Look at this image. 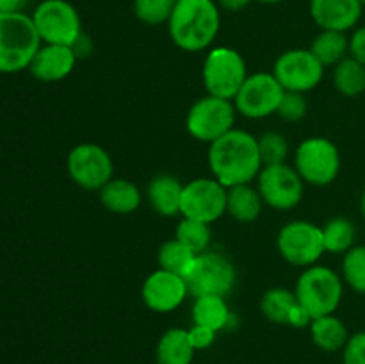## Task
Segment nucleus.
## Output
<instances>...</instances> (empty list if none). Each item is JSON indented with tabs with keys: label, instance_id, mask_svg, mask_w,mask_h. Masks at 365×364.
Segmentation results:
<instances>
[{
	"label": "nucleus",
	"instance_id": "4",
	"mask_svg": "<svg viewBox=\"0 0 365 364\" xmlns=\"http://www.w3.org/2000/svg\"><path fill=\"white\" fill-rule=\"evenodd\" d=\"M294 293L299 305L314 320L335 314L344 295V280L331 268L314 264L302 271Z\"/></svg>",
	"mask_w": 365,
	"mask_h": 364
},
{
	"label": "nucleus",
	"instance_id": "30",
	"mask_svg": "<svg viewBox=\"0 0 365 364\" xmlns=\"http://www.w3.org/2000/svg\"><path fill=\"white\" fill-rule=\"evenodd\" d=\"M175 239H178L182 245H185L191 252L198 256V253L209 250L212 231H210L209 223L191 220V218H182L177 225V231H175Z\"/></svg>",
	"mask_w": 365,
	"mask_h": 364
},
{
	"label": "nucleus",
	"instance_id": "37",
	"mask_svg": "<svg viewBox=\"0 0 365 364\" xmlns=\"http://www.w3.org/2000/svg\"><path fill=\"white\" fill-rule=\"evenodd\" d=\"M349 56L355 57L365 66V25L356 29L349 38Z\"/></svg>",
	"mask_w": 365,
	"mask_h": 364
},
{
	"label": "nucleus",
	"instance_id": "11",
	"mask_svg": "<svg viewBox=\"0 0 365 364\" xmlns=\"http://www.w3.org/2000/svg\"><path fill=\"white\" fill-rule=\"evenodd\" d=\"M71 181L88 191H100L114 178V163L110 153L95 143H81L70 150L66 159Z\"/></svg>",
	"mask_w": 365,
	"mask_h": 364
},
{
	"label": "nucleus",
	"instance_id": "23",
	"mask_svg": "<svg viewBox=\"0 0 365 364\" xmlns=\"http://www.w3.org/2000/svg\"><path fill=\"white\" fill-rule=\"evenodd\" d=\"M310 338L312 343L319 350L328 353L339 352L346 346L349 339L348 327L344 325V321L341 318H337L335 314H328V316L314 318L310 321Z\"/></svg>",
	"mask_w": 365,
	"mask_h": 364
},
{
	"label": "nucleus",
	"instance_id": "9",
	"mask_svg": "<svg viewBox=\"0 0 365 364\" xmlns=\"http://www.w3.org/2000/svg\"><path fill=\"white\" fill-rule=\"evenodd\" d=\"M189 295L227 296L234 289L237 271L227 256L214 250L198 253L191 270L185 275Z\"/></svg>",
	"mask_w": 365,
	"mask_h": 364
},
{
	"label": "nucleus",
	"instance_id": "29",
	"mask_svg": "<svg viewBox=\"0 0 365 364\" xmlns=\"http://www.w3.org/2000/svg\"><path fill=\"white\" fill-rule=\"evenodd\" d=\"M196 259V253L191 252L185 245H182L178 239H168L160 245L159 253H157V263L160 270L171 271L180 277H185L191 270L192 263Z\"/></svg>",
	"mask_w": 365,
	"mask_h": 364
},
{
	"label": "nucleus",
	"instance_id": "13",
	"mask_svg": "<svg viewBox=\"0 0 365 364\" xmlns=\"http://www.w3.org/2000/svg\"><path fill=\"white\" fill-rule=\"evenodd\" d=\"M284 93L285 89L273 74L259 71V74L248 75L232 102L241 116L250 118V120H262L271 114H277Z\"/></svg>",
	"mask_w": 365,
	"mask_h": 364
},
{
	"label": "nucleus",
	"instance_id": "3",
	"mask_svg": "<svg viewBox=\"0 0 365 364\" xmlns=\"http://www.w3.org/2000/svg\"><path fill=\"white\" fill-rule=\"evenodd\" d=\"M39 46L41 39L31 14L0 13V74L29 70Z\"/></svg>",
	"mask_w": 365,
	"mask_h": 364
},
{
	"label": "nucleus",
	"instance_id": "6",
	"mask_svg": "<svg viewBox=\"0 0 365 364\" xmlns=\"http://www.w3.org/2000/svg\"><path fill=\"white\" fill-rule=\"evenodd\" d=\"M41 43L73 46L82 31V20L75 6L68 0H41L31 14Z\"/></svg>",
	"mask_w": 365,
	"mask_h": 364
},
{
	"label": "nucleus",
	"instance_id": "15",
	"mask_svg": "<svg viewBox=\"0 0 365 364\" xmlns=\"http://www.w3.org/2000/svg\"><path fill=\"white\" fill-rule=\"evenodd\" d=\"M303 178L294 166L273 164L264 166L257 177V189L264 203L277 211H289L302 202Z\"/></svg>",
	"mask_w": 365,
	"mask_h": 364
},
{
	"label": "nucleus",
	"instance_id": "20",
	"mask_svg": "<svg viewBox=\"0 0 365 364\" xmlns=\"http://www.w3.org/2000/svg\"><path fill=\"white\" fill-rule=\"evenodd\" d=\"M182 191H184V184L177 177L157 175L150 181L146 196H148L150 206L157 214L171 218L180 214Z\"/></svg>",
	"mask_w": 365,
	"mask_h": 364
},
{
	"label": "nucleus",
	"instance_id": "40",
	"mask_svg": "<svg viewBox=\"0 0 365 364\" xmlns=\"http://www.w3.org/2000/svg\"><path fill=\"white\" fill-rule=\"evenodd\" d=\"M360 211H362V214H364V218H365V191H364V195H362V200H360Z\"/></svg>",
	"mask_w": 365,
	"mask_h": 364
},
{
	"label": "nucleus",
	"instance_id": "34",
	"mask_svg": "<svg viewBox=\"0 0 365 364\" xmlns=\"http://www.w3.org/2000/svg\"><path fill=\"white\" fill-rule=\"evenodd\" d=\"M307 111H309V102H307L305 93L285 91L277 109V114L284 121H299L305 118Z\"/></svg>",
	"mask_w": 365,
	"mask_h": 364
},
{
	"label": "nucleus",
	"instance_id": "16",
	"mask_svg": "<svg viewBox=\"0 0 365 364\" xmlns=\"http://www.w3.org/2000/svg\"><path fill=\"white\" fill-rule=\"evenodd\" d=\"M187 295L189 289L185 278L160 268L146 277L141 288V298L145 305L159 314L178 309Z\"/></svg>",
	"mask_w": 365,
	"mask_h": 364
},
{
	"label": "nucleus",
	"instance_id": "26",
	"mask_svg": "<svg viewBox=\"0 0 365 364\" xmlns=\"http://www.w3.org/2000/svg\"><path fill=\"white\" fill-rule=\"evenodd\" d=\"M310 52L324 68L335 66L349 56V38L341 31H321L314 38Z\"/></svg>",
	"mask_w": 365,
	"mask_h": 364
},
{
	"label": "nucleus",
	"instance_id": "25",
	"mask_svg": "<svg viewBox=\"0 0 365 364\" xmlns=\"http://www.w3.org/2000/svg\"><path fill=\"white\" fill-rule=\"evenodd\" d=\"M228 321H230V309H228L225 296H196L195 303H192V323L220 332L227 327Z\"/></svg>",
	"mask_w": 365,
	"mask_h": 364
},
{
	"label": "nucleus",
	"instance_id": "39",
	"mask_svg": "<svg viewBox=\"0 0 365 364\" xmlns=\"http://www.w3.org/2000/svg\"><path fill=\"white\" fill-rule=\"evenodd\" d=\"M253 0H216V4L220 6V9L230 11V13H235V11H242L252 4Z\"/></svg>",
	"mask_w": 365,
	"mask_h": 364
},
{
	"label": "nucleus",
	"instance_id": "36",
	"mask_svg": "<svg viewBox=\"0 0 365 364\" xmlns=\"http://www.w3.org/2000/svg\"><path fill=\"white\" fill-rule=\"evenodd\" d=\"M187 334L191 345L195 346L196 352H200V350H207L214 345L217 332L209 327H202V325H192L187 330Z\"/></svg>",
	"mask_w": 365,
	"mask_h": 364
},
{
	"label": "nucleus",
	"instance_id": "8",
	"mask_svg": "<svg viewBox=\"0 0 365 364\" xmlns=\"http://www.w3.org/2000/svg\"><path fill=\"white\" fill-rule=\"evenodd\" d=\"M235 109L232 100L207 95L196 100L185 116V128L202 143H214L230 132L235 123Z\"/></svg>",
	"mask_w": 365,
	"mask_h": 364
},
{
	"label": "nucleus",
	"instance_id": "2",
	"mask_svg": "<svg viewBox=\"0 0 365 364\" xmlns=\"http://www.w3.org/2000/svg\"><path fill=\"white\" fill-rule=\"evenodd\" d=\"M220 27L221 9L214 0H177L168 20L171 41L185 52L209 49Z\"/></svg>",
	"mask_w": 365,
	"mask_h": 364
},
{
	"label": "nucleus",
	"instance_id": "7",
	"mask_svg": "<svg viewBox=\"0 0 365 364\" xmlns=\"http://www.w3.org/2000/svg\"><path fill=\"white\" fill-rule=\"evenodd\" d=\"M294 168L303 182L324 188L330 186L341 171V153L330 139L321 136L307 138L296 148Z\"/></svg>",
	"mask_w": 365,
	"mask_h": 364
},
{
	"label": "nucleus",
	"instance_id": "32",
	"mask_svg": "<svg viewBox=\"0 0 365 364\" xmlns=\"http://www.w3.org/2000/svg\"><path fill=\"white\" fill-rule=\"evenodd\" d=\"M259 139V152L262 159V166L284 164L289 153V143L282 132L269 131L264 132Z\"/></svg>",
	"mask_w": 365,
	"mask_h": 364
},
{
	"label": "nucleus",
	"instance_id": "31",
	"mask_svg": "<svg viewBox=\"0 0 365 364\" xmlns=\"http://www.w3.org/2000/svg\"><path fill=\"white\" fill-rule=\"evenodd\" d=\"M342 280L365 295V245L353 246L344 253L342 259Z\"/></svg>",
	"mask_w": 365,
	"mask_h": 364
},
{
	"label": "nucleus",
	"instance_id": "42",
	"mask_svg": "<svg viewBox=\"0 0 365 364\" xmlns=\"http://www.w3.org/2000/svg\"><path fill=\"white\" fill-rule=\"evenodd\" d=\"M360 2H362V6L365 7V0H360Z\"/></svg>",
	"mask_w": 365,
	"mask_h": 364
},
{
	"label": "nucleus",
	"instance_id": "14",
	"mask_svg": "<svg viewBox=\"0 0 365 364\" xmlns=\"http://www.w3.org/2000/svg\"><path fill=\"white\" fill-rule=\"evenodd\" d=\"M271 74L285 91L309 93L323 81L324 66L310 49H292L278 56Z\"/></svg>",
	"mask_w": 365,
	"mask_h": 364
},
{
	"label": "nucleus",
	"instance_id": "33",
	"mask_svg": "<svg viewBox=\"0 0 365 364\" xmlns=\"http://www.w3.org/2000/svg\"><path fill=\"white\" fill-rule=\"evenodd\" d=\"M177 0H134V14L146 25L168 24Z\"/></svg>",
	"mask_w": 365,
	"mask_h": 364
},
{
	"label": "nucleus",
	"instance_id": "38",
	"mask_svg": "<svg viewBox=\"0 0 365 364\" xmlns=\"http://www.w3.org/2000/svg\"><path fill=\"white\" fill-rule=\"evenodd\" d=\"M32 0H0V13H25Z\"/></svg>",
	"mask_w": 365,
	"mask_h": 364
},
{
	"label": "nucleus",
	"instance_id": "41",
	"mask_svg": "<svg viewBox=\"0 0 365 364\" xmlns=\"http://www.w3.org/2000/svg\"><path fill=\"white\" fill-rule=\"evenodd\" d=\"M257 2H260V4H280V2H284V0H257Z\"/></svg>",
	"mask_w": 365,
	"mask_h": 364
},
{
	"label": "nucleus",
	"instance_id": "19",
	"mask_svg": "<svg viewBox=\"0 0 365 364\" xmlns=\"http://www.w3.org/2000/svg\"><path fill=\"white\" fill-rule=\"evenodd\" d=\"M260 310L271 323L291 325V327H307L312 318L299 305L294 291L284 288L267 289L260 298Z\"/></svg>",
	"mask_w": 365,
	"mask_h": 364
},
{
	"label": "nucleus",
	"instance_id": "10",
	"mask_svg": "<svg viewBox=\"0 0 365 364\" xmlns=\"http://www.w3.org/2000/svg\"><path fill=\"white\" fill-rule=\"evenodd\" d=\"M277 248L289 264L299 268L314 266L323 257V228L307 220L285 223L277 236Z\"/></svg>",
	"mask_w": 365,
	"mask_h": 364
},
{
	"label": "nucleus",
	"instance_id": "18",
	"mask_svg": "<svg viewBox=\"0 0 365 364\" xmlns=\"http://www.w3.org/2000/svg\"><path fill=\"white\" fill-rule=\"evenodd\" d=\"M360 0H310V16L321 31L348 32L362 18Z\"/></svg>",
	"mask_w": 365,
	"mask_h": 364
},
{
	"label": "nucleus",
	"instance_id": "1",
	"mask_svg": "<svg viewBox=\"0 0 365 364\" xmlns=\"http://www.w3.org/2000/svg\"><path fill=\"white\" fill-rule=\"evenodd\" d=\"M207 161L212 177L227 189L239 184H252L264 168L259 139L241 128H232L210 143Z\"/></svg>",
	"mask_w": 365,
	"mask_h": 364
},
{
	"label": "nucleus",
	"instance_id": "21",
	"mask_svg": "<svg viewBox=\"0 0 365 364\" xmlns=\"http://www.w3.org/2000/svg\"><path fill=\"white\" fill-rule=\"evenodd\" d=\"M100 203L113 214H132L141 206V189L127 178H110L98 191Z\"/></svg>",
	"mask_w": 365,
	"mask_h": 364
},
{
	"label": "nucleus",
	"instance_id": "12",
	"mask_svg": "<svg viewBox=\"0 0 365 364\" xmlns=\"http://www.w3.org/2000/svg\"><path fill=\"white\" fill-rule=\"evenodd\" d=\"M227 191L228 189L214 177L192 178L184 184L182 191V218L212 225L227 213Z\"/></svg>",
	"mask_w": 365,
	"mask_h": 364
},
{
	"label": "nucleus",
	"instance_id": "5",
	"mask_svg": "<svg viewBox=\"0 0 365 364\" xmlns=\"http://www.w3.org/2000/svg\"><path fill=\"white\" fill-rule=\"evenodd\" d=\"M202 79L207 95L234 100L248 79L245 57L230 46H216L205 56Z\"/></svg>",
	"mask_w": 365,
	"mask_h": 364
},
{
	"label": "nucleus",
	"instance_id": "24",
	"mask_svg": "<svg viewBox=\"0 0 365 364\" xmlns=\"http://www.w3.org/2000/svg\"><path fill=\"white\" fill-rule=\"evenodd\" d=\"M266 206L260 196L259 189L252 184H239L234 188H228L227 191V213L234 220L241 223H252L262 213V207Z\"/></svg>",
	"mask_w": 365,
	"mask_h": 364
},
{
	"label": "nucleus",
	"instance_id": "28",
	"mask_svg": "<svg viewBox=\"0 0 365 364\" xmlns=\"http://www.w3.org/2000/svg\"><path fill=\"white\" fill-rule=\"evenodd\" d=\"M324 250L330 253H346L355 246L356 228L348 218H331L323 225Z\"/></svg>",
	"mask_w": 365,
	"mask_h": 364
},
{
	"label": "nucleus",
	"instance_id": "27",
	"mask_svg": "<svg viewBox=\"0 0 365 364\" xmlns=\"http://www.w3.org/2000/svg\"><path fill=\"white\" fill-rule=\"evenodd\" d=\"M334 86L341 95L355 98L365 93V66L348 56L334 66Z\"/></svg>",
	"mask_w": 365,
	"mask_h": 364
},
{
	"label": "nucleus",
	"instance_id": "22",
	"mask_svg": "<svg viewBox=\"0 0 365 364\" xmlns=\"http://www.w3.org/2000/svg\"><path fill=\"white\" fill-rule=\"evenodd\" d=\"M195 353L185 328H168L155 346V364H191Z\"/></svg>",
	"mask_w": 365,
	"mask_h": 364
},
{
	"label": "nucleus",
	"instance_id": "17",
	"mask_svg": "<svg viewBox=\"0 0 365 364\" xmlns=\"http://www.w3.org/2000/svg\"><path fill=\"white\" fill-rule=\"evenodd\" d=\"M77 59L73 46L41 43L29 64V71L39 82H59L73 71Z\"/></svg>",
	"mask_w": 365,
	"mask_h": 364
},
{
	"label": "nucleus",
	"instance_id": "35",
	"mask_svg": "<svg viewBox=\"0 0 365 364\" xmlns=\"http://www.w3.org/2000/svg\"><path fill=\"white\" fill-rule=\"evenodd\" d=\"M342 364H365V330L349 335L342 348Z\"/></svg>",
	"mask_w": 365,
	"mask_h": 364
}]
</instances>
